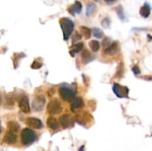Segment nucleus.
<instances>
[{
  "instance_id": "obj_24",
  "label": "nucleus",
  "mask_w": 152,
  "mask_h": 151,
  "mask_svg": "<svg viewBox=\"0 0 152 151\" xmlns=\"http://www.w3.org/2000/svg\"><path fill=\"white\" fill-rule=\"evenodd\" d=\"M25 55L23 53H15L14 57H13V63H14V68H16L17 65H19V59H22Z\"/></svg>"
},
{
  "instance_id": "obj_4",
  "label": "nucleus",
  "mask_w": 152,
  "mask_h": 151,
  "mask_svg": "<svg viewBox=\"0 0 152 151\" xmlns=\"http://www.w3.org/2000/svg\"><path fill=\"white\" fill-rule=\"evenodd\" d=\"M62 110V106L61 102L57 99L50 101L47 105V111L50 115H57Z\"/></svg>"
},
{
  "instance_id": "obj_26",
  "label": "nucleus",
  "mask_w": 152,
  "mask_h": 151,
  "mask_svg": "<svg viewBox=\"0 0 152 151\" xmlns=\"http://www.w3.org/2000/svg\"><path fill=\"white\" fill-rule=\"evenodd\" d=\"M112 44V42H111V39H110L109 38H104V40H102V47L103 48H105V50L106 48H108V47H109L111 44Z\"/></svg>"
},
{
  "instance_id": "obj_23",
  "label": "nucleus",
  "mask_w": 152,
  "mask_h": 151,
  "mask_svg": "<svg viewBox=\"0 0 152 151\" xmlns=\"http://www.w3.org/2000/svg\"><path fill=\"white\" fill-rule=\"evenodd\" d=\"M116 11H117V16L118 17L121 19L122 21H123L125 19V14L124 11H123V8L121 5L117 6V8H116Z\"/></svg>"
},
{
  "instance_id": "obj_1",
  "label": "nucleus",
  "mask_w": 152,
  "mask_h": 151,
  "mask_svg": "<svg viewBox=\"0 0 152 151\" xmlns=\"http://www.w3.org/2000/svg\"><path fill=\"white\" fill-rule=\"evenodd\" d=\"M60 26L63 33V38L65 40H68L72 34L74 28V24L72 20L68 18H62L59 21Z\"/></svg>"
},
{
  "instance_id": "obj_32",
  "label": "nucleus",
  "mask_w": 152,
  "mask_h": 151,
  "mask_svg": "<svg viewBox=\"0 0 152 151\" xmlns=\"http://www.w3.org/2000/svg\"><path fill=\"white\" fill-rule=\"evenodd\" d=\"M84 145H83V146H81V148H80V150H79V151H83V150H84Z\"/></svg>"
},
{
  "instance_id": "obj_19",
  "label": "nucleus",
  "mask_w": 152,
  "mask_h": 151,
  "mask_svg": "<svg viewBox=\"0 0 152 151\" xmlns=\"http://www.w3.org/2000/svg\"><path fill=\"white\" fill-rule=\"evenodd\" d=\"M96 4H94V3H89V4H88L87 7H86V16H92V14H93L94 13L95 10H96Z\"/></svg>"
},
{
  "instance_id": "obj_30",
  "label": "nucleus",
  "mask_w": 152,
  "mask_h": 151,
  "mask_svg": "<svg viewBox=\"0 0 152 151\" xmlns=\"http://www.w3.org/2000/svg\"><path fill=\"white\" fill-rule=\"evenodd\" d=\"M132 71H133L135 75H138V74L140 73V68H138L137 66H134L133 68H132Z\"/></svg>"
},
{
  "instance_id": "obj_6",
  "label": "nucleus",
  "mask_w": 152,
  "mask_h": 151,
  "mask_svg": "<svg viewBox=\"0 0 152 151\" xmlns=\"http://www.w3.org/2000/svg\"><path fill=\"white\" fill-rule=\"evenodd\" d=\"M45 105V98L43 95H38L34 98L32 102V107L36 112H39L42 110Z\"/></svg>"
},
{
  "instance_id": "obj_9",
  "label": "nucleus",
  "mask_w": 152,
  "mask_h": 151,
  "mask_svg": "<svg viewBox=\"0 0 152 151\" xmlns=\"http://www.w3.org/2000/svg\"><path fill=\"white\" fill-rule=\"evenodd\" d=\"M26 124L32 128L40 129L43 127L42 122L40 119L34 117H29L26 119Z\"/></svg>"
},
{
  "instance_id": "obj_12",
  "label": "nucleus",
  "mask_w": 152,
  "mask_h": 151,
  "mask_svg": "<svg viewBox=\"0 0 152 151\" xmlns=\"http://www.w3.org/2000/svg\"><path fill=\"white\" fill-rule=\"evenodd\" d=\"M84 106V102H83V99L80 97L75 98L74 100L72 101V103L71 105V110L73 113H75L77 110L80 109Z\"/></svg>"
},
{
  "instance_id": "obj_5",
  "label": "nucleus",
  "mask_w": 152,
  "mask_h": 151,
  "mask_svg": "<svg viewBox=\"0 0 152 151\" xmlns=\"http://www.w3.org/2000/svg\"><path fill=\"white\" fill-rule=\"evenodd\" d=\"M113 91L115 93L116 96L118 98L123 99V98H128L129 97V90L127 87L120 85V84L115 83L113 86L112 88Z\"/></svg>"
},
{
  "instance_id": "obj_31",
  "label": "nucleus",
  "mask_w": 152,
  "mask_h": 151,
  "mask_svg": "<svg viewBox=\"0 0 152 151\" xmlns=\"http://www.w3.org/2000/svg\"><path fill=\"white\" fill-rule=\"evenodd\" d=\"M105 1L108 3H111V2H114L115 0H105Z\"/></svg>"
},
{
  "instance_id": "obj_2",
  "label": "nucleus",
  "mask_w": 152,
  "mask_h": 151,
  "mask_svg": "<svg viewBox=\"0 0 152 151\" xmlns=\"http://www.w3.org/2000/svg\"><path fill=\"white\" fill-rule=\"evenodd\" d=\"M59 93L61 98L65 102H72L75 99V91L67 84H62L59 87Z\"/></svg>"
},
{
  "instance_id": "obj_16",
  "label": "nucleus",
  "mask_w": 152,
  "mask_h": 151,
  "mask_svg": "<svg viewBox=\"0 0 152 151\" xmlns=\"http://www.w3.org/2000/svg\"><path fill=\"white\" fill-rule=\"evenodd\" d=\"M83 46H84V44H83L82 42L74 44H73L72 49L70 50V54H71L72 56H74L76 53H78L79 52L81 51V50H83Z\"/></svg>"
},
{
  "instance_id": "obj_7",
  "label": "nucleus",
  "mask_w": 152,
  "mask_h": 151,
  "mask_svg": "<svg viewBox=\"0 0 152 151\" xmlns=\"http://www.w3.org/2000/svg\"><path fill=\"white\" fill-rule=\"evenodd\" d=\"M59 123L62 128L66 129L74 126V120L70 114H64L59 118Z\"/></svg>"
},
{
  "instance_id": "obj_14",
  "label": "nucleus",
  "mask_w": 152,
  "mask_h": 151,
  "mask_svg": "<svg viewBox=\"0 0 152 151\" xmlns=\"http://www.w3.org/2000/svg\"><path fill=\"white\" fill-rule=\"evenodd\" d=\"M47 126L51 130H57L59 128V122L54 117H49L47 119Z\"/></svg>"
},
{
  "instance_id": "obj_3",
  "label": "nucleus",
  "mask_w": 152,
  "mask_h": 151,
  "mask_svg": "<svg viewBox=\"0 0 152 151\" xmlns=\"http://www.w3.org/2000/svg\"><path fill=\"white\" fill-rule=\"evenodd\" d=\"M37 139V134L35 132L30 128H24L21 132V141L25 145L33 143Z\"/></svg>"
},
{
  "instance_id": "obj_8",
  "label": "nucleus",
  "mask_w": 152,
  "mask_h": 151,
  "mask_svg": "<svg viewBox=\"0 0 152 151\" xmlns=\"http://www.w3.org/2000/svg\"><path fill=\"white\" fill-rule=\"evenodd\" d=\"M19 106L21 110L24 113H28L31 111V107H30L29 101H28V96H23L20 99L19 102Z\"/></svg>"
},
{
  "instance_id": "obj_27",
  "label": "nucleus",
  "mask_w": 152,
  "mask_h": 151,
  "mask_svg": "<svg viewBox=\"0 0 152 151\" xmlns=\"http://www.w3.org/2000/svg\"><path fill=\"white\" fill-rule=\"evenodd\" d=\"M123 70H124V67H123V63H120L118 65V68H117V72L116 76L117 77H121L123 75Z\"/></svg>"
},
{
  "instance_id": "obj_18",
  "label": "nucleus",
  "mask_w": 152,
  "mask_h": 151,
  "mask_svg": "<svg viewBox=\"0 0 152 151\" xmlns=\"http://www.w3.org/2000/svg\"><path fill=\"white\" fill-rule=\"evenodd\" d=\"M7 128H8V130H10V131L16 133L19 130L20 126L16 121H9L7 123Z\"/></svg>"
},
{
  "instance_id": "obj_21",
  "label": "nucleus",
  "mask_w": 152,
  "mask_h": 151,
  "mask_svg": "<svg viewBox=\"0 0 152 151\" xmlns=\"http://www.w3.org/2000/svg\"><path fill=\"white\" fill-rule=\"evenodd\" d=\"M89 46L93 52H97L100 48V44H99V41L96 40H91L89 42Z\"/></svg>"
},
{
  "instance_id": "obj_22",
  "label": "nucleus",
  "mask_w": 152,
  "mask_h": 151,
  "mask_svg": "<svg viewBox=\"0 0 152 151\" xmlns=\"http://www.w3.org/2000/svg\"><path fill=\"white\" fill-rule=\"evenodd\" d=\"M93 34H94V36L96 37V38H102L104 36L103 31L98 28H93Z\"/></svg>"
},
{
  "instance_id": "obj_15",
  "label": "nucleus",
  "mask_w": 152,
  "mask_h": 151,
  "mask_svg": "<svg viewBox=\"0 0 152 151\" xmlns=\"http://www.w3.org/2000/svg\"><path fill=\"white\" fill-rule=\"evenodd\" d=\"M150 13H151V8H150L149 5L145 3L143 6L140 8V14L141 16L143 18H148L149 16Z\"/></svg>"
},
{
  "instance_id": "obj_29",
  "label": "nucleus",
  "mask_w": 152,
  "mask_h": 151,
  "mask_svg": "<svg viewBox=\"0 0 152 151\" xmlns=\"http://www.w3.org/2000/svg\"><path fill=\"white\" fill-rule=\"evenodd\" d=\"M42 66V64L39 62L38 61H34L32 65H31V68H33V69H39Z\"/></svg>"
},
{
  "instance_id": "obj_28",
  "label": "nucleus",
  "mask_w": 152,
  "mask_h": 151,
  "mask_svg": "<svg viewBox=\"0 0 152 151\" xmlns=\"http://www.w3.org/2000/svg\"><path fill=\"white\" fill-rule=\"evenodd\" d=\"M102 26L104 28H108L110 27V24H111V21H110L109 18H105L102 21Z\"/></svg>"
},
{
  "instance_id": "obj_11",
  "label": "nucleus",
  "mask_w": 152,
  "mask_h": 151,
  "mask_svg": "<svg viewBox=\"0 0 152 151\" xmlns=\"http://www.w3.org/2000/svg\"><path fill=\"white\" fill-rule=\"evenodd\" d=\"M82 6L81 2L80 1H76L74 4H73L72 5L70 6V7L68 8V11L73 16H75V14H80L82 11Z\"/></svg>"
},
{
  "instance_id": "obj_10",
  "label": "nucleus",
  "mask_w": 152,
  "mask_h": 151,
  "mask_svg": "<svg viewBox=\"0 0 152 151\" xmlns=\"http://www.w3.org/2000/svg\"><path fill=\"white\" fill-rule=\"evenodd\" d=\"M16 138H17V136H16V133L8 130L4 134L3 141H4V143L7 144H13L14 143H16Z\"/></svg>"
},
{
  "instance_id": "obj_20",
  "label": "nucleus",
  "mask_w": 152,
  "mask_h": 151,
  "mask_svg": "<svg viewBox=\"0 0 152 151\" xmlns=\"http://www.w3.org/2000/svg\"><path fill=\"white\" fill-rule=\"evenodd\" d=\"M80 30H81V32L83 33V36L85 37V38L88 39V38H91V30L85 26H81L80 27Z\"/></svg>"
},
{
  "instance_id": "obj_13",
  "label": "nucleus",
  "mask_w": 152,
  "mask_h": 151,
  "mask_svg": "<svg viewBox=\"0 0 152 151\" xmlns=\"http://www.w3.org/2000/svg\"><path fill=\"white\" fill-rule=\"evenodd\" d=\"M119 52V44L117 41H114L112 44L105 50V53L107 55H110V56H113V55L117 54Z\"/></svg>"
},
{
  "instance_id": "obj_25",
  "label": "nucleus",
  "mask_w": 152,
  "mask_h": 151,
  "mask_svg": "<svg viewBox=\"0 0 152 151\" xmlns=\"http://www.w3.org/2000/svg\"><path fill=\"white\" fill-rule=\"evenodd\" d=\"M71 38H72V43H73V44H74V43L77 42V41H79V40L81 39L82 36H81V34L79 33L77 31H76V32L74 33L72 35V36H71Z\"/></svg>"
},
{
  "instance_id": "obj_17",
  "label": "nucleus",
  "mask_w": 152,
  "mask_h": 151,
  "mask_svg": "<svg viewBox=\"0 0 152 151\" xmlns=\"http://www.w3.org/2000/svg\"><path fill=\"white\" fill-rule=\"evenodd\" d=\"M82 57H83V62H84L85 65L87 64L88 62H91V61L94 60V57L89 53V51L88 50H85L83 52V54H82Z\"/></svg>"
},
{
  "instance_id": "obj_33",
  "label": "nucleus",
  "mask_w": 152,
  "mask_h": 151,
  "mask_svg": "<svg viewBox=\"0 0 152 151\" xmlns=\"http://www.w3.org/2000/svg\"><path fill=\"white\" fill-rule=\"evenodd\" d=\"M94 1H97V2H100V1H102V0H94Z\"/></svg>"
}]
</instances>
